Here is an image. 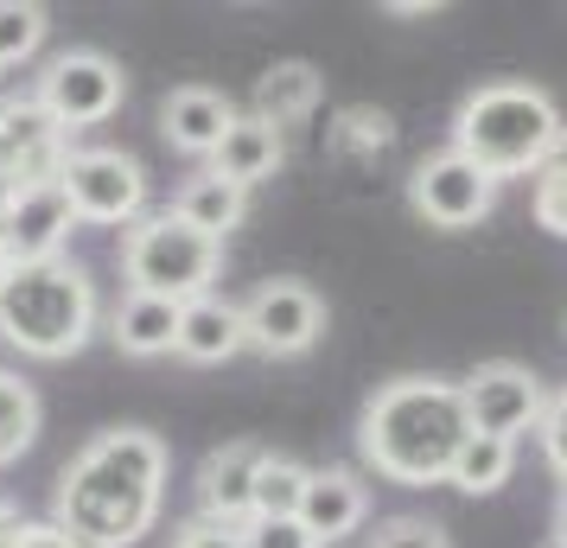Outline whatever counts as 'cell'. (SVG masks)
<instances>
[{"label":"cell","instance_id":"cell-2","mask_svg":"<svg viewBox=\"0 0 567 548\" xmlns=\"http://www.w3.org/2000/svg\"><path fill=\"white\" fill-rule=\"evenodd\" d=\"M465 395L446 376H395L363 402L358 446L389 485H446L453 453L465 446Z\"/></svg>","mask_w":567,"mask_h":548},{"label":"cell","instance_id":"cell-9","mask_svg":"<svg viewBox=\"0 0 567 548\" xmlns=\"http://www.w3.org/2000/svg\"><path fill=\"white\" fill-rule=\"evenodd\" d=\"M71 159V134L58 128L39 96H0V179L13 192H32V185H58Z\"/></svg>","mask_w":567,"mask_h":548},{"label":"cell","instance_id":"cell-13","mask_svg":"<svg viewBox=\"0 0 567 548\" xmlns=\"http://www.w3.org/2000/svg\"><path fill=\"white\" fill-rule=\"evenodd\" d=\"M268 459L261 441H230V446H210L205 466H198V517L210 523H249L256 510V472Z\"/></svg>","mask_w":567,"mask_h":548},{"label":"cell","instance_id":"cell-19","mask_svg":"<svg viewBox=\"0 0 567 548\" xmlns=\"http://www.w3.org/2000/svg\"><path fill=\"white\" fill-rule=\"evenodd\" d=\"M243 210H249V192L230 179H217V173H198V179L179 185V198H173V217L179 224H192L198 236H210V242H224V236L243 224Z\"/></svg>","mask_w":567,"mask_h":548},{"label":"cell","instance_id":"cell-25","mask_svg":"<svg viewBox=\"0 0 567 548\" xmlns=\"http://www.w3.org/2000/svg\"><path fill=\"white\" fill-rule=\"evenodd\" d=\"M45 45V7L32 0H0V71L7 64H27Z\"/></svg>","mask_w":567,"mask_h":548},{"label":"cell","instance_id":"cell-33","mask_svg":"<svg viewBox=\"0 0 567 548\" xmlns=\"http://www.w3.org/2000/svg\"><path fill=\"white\" fill-rule=\"evenodd\" d=\"M13 529H20V510H13V504H0V548H7V536H13Z\"/></svg>","mask_w":567,"mask_h":548},{"label":"cell","instance_id":"cell-17","mask_svg":"<svg viewBox=\"0 0 567 548\" xmlns=\"http://www.w3.org/2000/svg\"><path fill=\"white\" fill-rule=\"evenodd\" d=\"M281 154H287L281 128H268V122H256V115H236V128L224 134V141H217V154H210V173L249 192V185L275 179Z\"/></svg>","mask_w":567,"mask_h":548},{"label":"cell","instance_id":"cell-22","mask_svg":"<svg viewBox=\"0 0 567 548\" xmlns=\"http://www.w3.org/2000/svg\"><path fill=\"white\" fill-rule=\"evenodd\" d=\"M39 441V390L20 370H0V466H13Z\"/></svg>","mask_w":567,"mask_h":548},{"label":"cell","instance_id":"cell-29","mask_svg":"<svg viewBox=\"0 0 567 548\" xmlns=\"http://www.w3.org/2000/svg\"><path fill=\"white\" fill-rule=\"evenodd\" d=\"M173 548H243V529H236V523L192 517V523H179V536H173Z\"/></svg>","mask_w":567,"mask_h":548},{"label":"cell","instance_id":"cell-24","mask_svg":"<svg viewBox=\"0 0 567 548\" xmlns=\"http://www.w3.org/2000/svg\"><path fill=\"white\" fill-rule=\"evenodd\" d=\"M529 179H536V192H529L536 224H542L548 236H561V242H567V128H561V141L548 147V159H542Z\"/></svg>","mask_w":567,"mask_h":548},{"label":"cell","instance_id":"cell-27","mask_svg":"<svg viewBox=\"0 0 567 548\" xmlns=\"http://www.w3.org/2000/svg\"><path fill=\"white\" fill-rule=\"evenodd\" d=\"M243 548H319L300 529V517H249L243 523Z\"/></svg>","mask_w":567,"mask_h":548},{"label":"cell","instance_id":"cell-12","mask_svg":"<svg viewBox=\"0 0 567 548\" xmlns=\"http://www.w3.org/2000/svg\"><path fill=\"white\" fill-rule=\"evenodd\" d=\"M78 230V210L64 198V185H32V192H13V210L0 217V249L7 261H52L64 256V236Z\"/></svg>","mask_w":567,"mask_h":548},{"label":"cell","instance_id":"cell-20","mask_svg":"<svg viewBox=\"0 0 567 548\" xmlns=\"http://www.w3.org/2000/svg\"><path fill=\"white\" fill-rule=\"evenodd\" d=\"M516 472V441H491V434H465V446L453 453V472H446V485L465 497H491L504 492Z\"/></svg>","mask_w":567,"mask_h":548},{"label":"cell","instance_id":"cell-23","mask_svg":"<svg viewBox=\"0 0 567 548\" xmlns=\"http://www.w3.org/2000/svg\"><path fill=\"white\" fill-rule=\"evenodd\" d=\"M307 478H312V466H300V459H287V453L268 446V459H261V472H256V510H249V517H300Z\"/></svg>","mask_w":567,"mask_h":548},{"label":"cell","instance_id":"cell-7","mask_svg":"<svg viewBox=\"0 0 567 548\" xmlns=\"http://www.w3.org/2000/svg\"><path fill=\"white\" fill-rule=\"evenodd\" d=\"M32 96L45 103V115H52L64 134H78V128H103L109 115L122 108L128 77H122V64L103 58V52H58Z\"/></svg>","mask_w":567,"mask_h":548},{"label":"cell","instance_id":"cell-10","mask_svg":"<svg viewBox=\"0 0 567 548\" xmlns=\"http://www.w3.org/2000/svg\"><path fill=\"white\" fill-rule=\"evenodd\" d=\"M326 332V300L307 281H261L243 300V339L261 358H300Z\"/></svg>","mask_w":567,"mask_h":548},{"label":"cell","instance_id":"cell-1","mask_svg":"<svg viewBox=\"0 0 567 548\" xmlns=\"http://www.w3.org/2000/svg\"><path fill=\"white\" fill-rule=\"evenodd\" d=\"M166 504V441L147 427H109L58 478V529L83 548H134Z\"/></svg>","mask_w":567,"mask_h":548},{"label":"cell","instance_id":"cell-16","mask_svg":"<svg viewBox=\"0 0 567 548\" xmlns=\"http://www.w3.org/2000/svg\"><path fill=\"white\" fill-rule=\"evenodd\" d=\"M173 351H179L185 364H224L236 351H249V339H243V307L236 300H217V293L179 307V344Z\"/></svg>","mask_w":567,"mask_h":548},{"label":"cell","instance_id":"cell-30","mask_svg":"<svg viewBox=\"0 0 567 548\" xmlns=\"http://www.w3.org/2000/svg\"><path fill=\"white\" fill-rule=\"evenodd\" d=\"M344 147H389V141H395V122H389L383 108H351V115H344Z\"/></svg>","mask_w":567,"mask_h":548},{"label":"cell","instance_id":"cell-28","mask_svg":"<svg viewBox=\"0 0 567 548\" xmlns=\"http://www.w3.org/2000/svg\"><path fill=\"white\" fill-rule=\"evenodd\" d=\"M542 459L555 466V478H561V492H567V390L561 395H548V409H542Z\"/></svg>","mask_w":567,"mask_h":548},{"label":"cell","instance_id":"cell-36","mask_svg":"<svg viewBox=\"0 0 567 548\" xmlns=\"http://www.w3.org/2000/svg\"><path fill=\"white\" fill-rule=\"evenodd\" d=\"M542 548H567V542H561V536H548V542H542Z\"/></svg>","mask_w":567,"mask_h":548},{"label":"cell","instance_id":"cell-34","mask_svg":"<svg viewBox=\"0 0 567 548\" xmlns=\"http://www.w3.org/2000/svg\"><path fill=\"white\" fill-rule=\"evenodd\" d=\"M555 536L567 542V492H561V504H555Z\"/></svg>","mask_w":567,"mask_h":548},{"label":"cell","instance_id":"cell-18","mask_svg":"<svg viewBox=\"0 0 567 548\" xmlns=\"http://www.w3.org/2000/svg\"><path fill=\"white\" fill-rule=\"evenodd\" d=\"M109 339H115V351H128V358H159V351L179 344V307L173 300H154V293H128L115 307V319H109Z\"/></svg>","mask_w":567,"mask_h":548},{"label":"cell","instance_id":"cell-14","mask_svg":"<svg viewBox=\"0 0 567 548\" xmlns=\"http://www.w3.org/2000/svg\"><path fill=\"white\" fill-rule=\"evenodd\" d=\"M230 128H236V103L224 90L185 83V90H173V96L159 103V134H166V147H179V154H192V159H210L217 141Z\"/></svg>","mask_w":567,"mask_h":548},{"label":"cell","instance_id":"cell-35","mask_svg":"<svg viewBox=\"0 0 567 548\" xmlns=\"http://www.w3.org/2000/svg\"><path fill=\"white\" fill-rule=\"evenodd\" d=\"M7 275H13V261H7V249H0V288H7Z\"/></svg>","mask_w":567,"mask_h":548},{"label":"cell","instance_id":"cell-3","mask_svg":"<svg viewBox=\"0 0 567 548\" xmlns=\"http://www.w3.org/2000/svg\"><path fill=\"white\" fill-rule=\"evenodd\" d=\"M555 141H561V108H555V96L536 90V83H516V77L478 83L460 103V115H453V154L472 159L491 185L529 179L542 159H548Z\"/></svg>","mask_w":567,"mask_h":548},{"label":"cell","instance_id":"cell-31","mask_svg":"<svg viewBox=\"0 0 567 548\" xmlns=\"http://www.w3.org/2000/svg\"><path fill=\"white\" fill-rule=\"evenodd\" d=\"M7 548H71V536H64L58 523H20V529L7 536Z\"/></svg>","mask_w":567,"mask_h":548},{"label":"cell","instance_id":"cell-6","mask_svg":"<svg viewBox=\"0 0 567 548\" xmlns=\"http://www.w3.org/2000/svg\"><path fill=\"white\" fill-rule=\"evenodd\" d=\"M64 198L78 210V224H103V230H134L147 217V173L141 159L122 147H71L64 159Z\"/></svg>","mask_w":567,"mask_h":548},{"label":"cell","instance_id":"cell-11","mask_svg":"<svg viewBox=\"0 0 567 548\" xmlns=\"http://www.w3.org/2000/svg\"><path fill=\"white\" fill-rule=\"evenodd\" d=\"M409 205L421 210L434 230H472L478 217H491L497 185H491L472 159H460L453 147H446V154H427L409 173Z\"/></svg>","mask_w":567,"mask_h":548},{"label":"cell","instance_id":"cell-8","mask_svg":"<svg viewBox=\"0 0 567 548\" xmlns=\"http://www.w3.org/2000/svg\"><path fill=\"white\" fill-rule=\"evenodd\" d=\"M460 395H465V421H472V434H491V441H516V434L542 427V409H548L542 376L529 364H511V358L478 364L460 383Z\"/></svg>","mask_w":567,"mask_h":548},{"label":"cell","instance_id":"cell-37","mask_svg":"<svg viewBox=\"0 0 567 548\" xmlns=\"http://www.w3.org/2000/svg\"><path fill=\"white\" fill-rule=\"evenodd\" d=\"M71 548H83V542H71Z\"/></svg>","mask_w":567,"mask_h":548},{"label":"cell","instance_id":"cell-26","mask_svg":"<svg viewBox=\"0 0 567 548\" xmlns=\"http://www.w3.org/2000/svg\"><path fill=\"white\" fill-rule=\"evenodd\" d=\"M370 548H453V536H446L440 523H427V517H389Z\"/></svg>","mask_w":567,"mask_h":548},{"label":"cell","instance_id":"cell-21","mask_svg":"<svg viewBox=\"0 0 567 548\" xmlns=\"http://www.w3.org/2000/svg\"><path fill=\"white\" fill-rule=\"evenodd\" d=\"M312 103H319V71L312 64H275L256 83V122H268V128H293Z\"/></svg>","mask_w":567,"mask_h":548},{"label":"cell","instance_id":"cell-15","mask_svg":"<svg viewBox=\"0 0 567 548\" xmlns=\"http://www.w3.org/2000/svg\"><path fill=\"white\" fill-rule=\"evenodd\" d=\"M370 517V485H363L358 472L344 466H319L307 478V497H300V529H307L312 542H344L358 523Z\"/></svg>","mask_w":567,"mask_h":548},{"label":"cell","instance_id":"cell-5","mask_svg":"<svg viewBox=\"0 0 567 548\" xmlns=\"http://www.w3.org/2000/svg\"><path fill=\"white\" fill-rule=\"evenodd\" d=\"M217 268H224V242L198 236L192 224H179L173 210H154V217H141V224L122 236V275H128V293H154V300L192 307V300L210 293Z\"/></svg>","mask_w":567,"mask_h":548},{"label":"cell","instance_id":"cell-4","mask_svg":"<svg viewBox=\"0 0 567 548\" xmlns=\"http://www.w3.org/2000/svg\"><path fill=\"white\" fill-rule=\"evenodd\" d=\"M103 319V300H96V281L90 268L71 256H52V261H20L0 288V339L27 358H78L90 332Z\"/></svg>","mask_w":567,"mask_h":548},{"label":"cell","instance_id":"cell-32","mask_svg":"<svg viewBox=\"0 0 567 548\" xmlns=\"http://www.w3.org/2000/svg\"><path fill=\"white\" fill-rule=\"evenodd\" d=\"M395 13H409V20H421V13H440V0H395Z\"/></svg>","mask_w":567,"mask_h":548}]
</instances>
